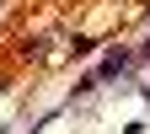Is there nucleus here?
Here are the masks:
<instances>
[{"label": "nucleus", "mask_w": 150, "mask_h": 134, "mask_svg": "<svg viewBox=\"0 0 150 134\" xmlns=\"http://www.w3.org/2000/svg\"><path fill=\"white\" fill-rule=\"evenodd\" d=\"M91 48H97V38H91V32H75L70 43H64V54H70V59H86Z\"/></svg>", "instance_id": "1"}, {"label": "nucleus", "mask_w": 150, "mask_h": 134, "mask_svg": "<svg viewBox=\"0 0 150 134\" xmlns=\"http://www.w3.org/2000/svg\"><path fill=\"white\" fill-rule=\"evenodd\" d=\"M134 97H139V102L150 107V70H145V75H139V81H134Z\"/></svg>", "instance_id": "3"}, {"label": "nucleus", "mask_w": 150, "mask_h": 134, "mask_svg": "<svg viewBox=\"0 0 150 134\" xmlns=\"http://www.w3.org/2000/svg\"><path fill=\"white\" fill-rule=\"evenodd\" d=\"M118 134H150V123H145V118H129V123H123Z\"/></svg>", "instance_id": "4"}, {"label": "nucleus", "mask_w": 150, "mask_h": 134, "mask_svg": "<svg viewBox=\"0 0 150 134\" xmlns=\"http://www.w3.org/2000/svg\"><path fill=\"white\" fill-rule=\"evenodd\" d=\"M139 65H150V32H145V43H139Z\"/></svg>", "instance_id": "5"}, {"label": "nucleus", "mask_w": 150, "mask_h": 134, "mask_svg": "<svg viewBox=\"0 0 150 134\" xmlns=\"http://www.w3.org/2000/svg\"><path fill=\"white\" fill-rule=\"evenodd\" d=\"M59 113H64V107H43V113H32V129H27V134H48V123H59Z\"/></svg>", "instance_id": "2"}, {"label": "nucleus", "mask_w": 150, "mask_h": 134, "mask_svg": "<svg viewBox=\"0 0 150 134\" xmlns=\"http://www.w3.org/2000/svg\"><path fill=\"white\" fill-rule=\"evenodd\" d=\"M11 129H16V123H0V134H11Z\"/></svg>", "instance_id": "6"}]
</instances>
